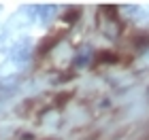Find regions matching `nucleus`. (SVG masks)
Here are the masks:
<instances>
[{
  "label": "nucleus",
  "instance_id": "nucleus-1",
  "mask_svg": "<svg viewBox=\"0 0 149 140\" xmlns=\"http://www.w3.org/2000/svg\"><path fill=\"white\" fill-rule=\"evenodd\" d=\"M60 38H62V32H58L56 36H49L45 43H40V51H43V53H45V51H49L51 47H53V45H56V43L60 41Z\"/></svg>",
  "mask_w": 149,
  "mask_h": 140
},
{
  "label": "nucleus",
  "instance_id": "nucleus-2",
  "mask_svg": "<svg viewBox=\"0 0 149 140\" xmlns=\"http://www.w3.org/2000/svg\"><path fill=\"white\" fill-rule=\"evenodd\" d=\"M64 19H66V21H70V23L74 21V19H79V9H70L68 13H66Z\"/></svg>",
  "mask_w": 149,
  "mask_h": 140
},
{
  "label": "nucleus",
  "instance_id": "nucleus-3",
  "mask_svg": "<svg viewBox=\"0 0 149 140\" xmlns=\"http://www.w3.org/2000/svg\"><path fill=\"white\" fill-rule=\"evenodd\" d=\"M143 140H149V132H147V134H145V136H143Z\"/></svg>",
  "mask_w": 149,
  "mask_h": 140
}]
</instances>
